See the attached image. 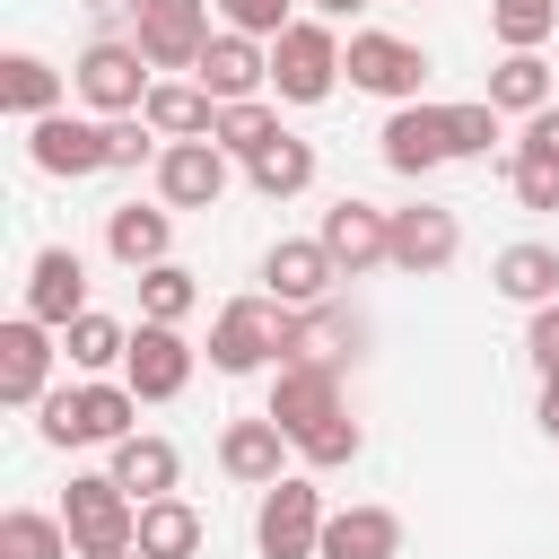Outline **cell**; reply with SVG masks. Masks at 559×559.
<instances>
[{
	"instance_id": "17",
	"label": "cell",
	"mask_w": 559,
	"mask_h": 559,
	"mask_svg": "<svg viewBox=\"0 0 559 559\" xmlns=\"http://www.w3.org/2000/svg\"><path fill=\"white\" fill-rule=\"evenodd\" d=\"M26 157L44 166V175H105L114 157H105V122H87V114H44V122H26Z\"/></svg>"
},
{
	"instance_id": "42",
	"label": "cell",
	"mask_w": 559,
	"mask_h": 559,
	"mask_svg": "<svg viewBox=\"0 0 559 559\" xmlns=\"http://www.w3.org/2000/svg\"><path fill=\"white\" fill-rule=\"evenodd\" d=\"M524 349H533L542 367H559V297H550V306H533V341H524Z\"/></svg>"
},
{
	"instance_id": "32",
	"label": "cell",
	"mask_w": 559,
	"mask_h": 559,
	"mask_svg": "<svg viewBox=\"0 0 559 559\" xmlns=\"http://www.w3.org/2000/svg\"><path fill=\"white\" fill-rule=\"evenodd\" d=\"M0 559H79V550H70V524H61V515L9 507V515H0Z\"/></svg>"
},
{
	"instance_id": "10",
	"label": "cell",
	"mask_w": 559,
	"mask_h": 559,
	"mask_svg": "<svg viewBox=\"0 0 559 559\" xmlns=\"http://www.w3.org/2000/svg\"><path fill=\"white\" fill-rule=\"evenodd\" d=\"M314 236H323V253L341 262V280H358V271L393 262V210H376V201H332Z\"/></svg>"
},
{
	"instance_id": "38",
	"label": "cell",
	"mask_w": 559,
	"mask_h": 559,
	"mask_svg": "<svg viewBox=\"0 0 559 559\" xmlns=\"http://www.w3.org/2000/svg\"><path fill=\"white\" fill-rule=\"evenodd\" d=\"M218 17L236 26V35H288V0H218Z\"/></svg>"
},
{
	"instance_id": "36",
	"label": "cell",
	"mask_w": 559,
	"mask_h": 559,
	"mask_svg": "<svg viewBox=\"0 0 559 559\" xmlns=\"http://www.w3.org/2000/svg\"><path fill=\"white\" fill-rule=\"evenodd\" d=\"M358 445H367V437H358V419H349V411H332L323 428H306V437H297V463H306V472H341V463H358Z\"/></svg>"
},
{
	"instance_id": "3",
	"label": "cell",
	"mask_w": 559,
	"mask_h": 559,
	"mask_svg": "<svg viewBox=\"0 0 559 559\" xmlns=\"http://www.w3.org/2000/svg\"><path fill=\"white\" fill-rule=\"evenodd\" d=\"M148 70H157V61H148L140 44H122V35H96V44L70 61V87H79V105H87L96 122H114V114H140V105H148V87H157Z\"/></svg>"
},
{
	"instance_id": "1",
	"label": "cell",
	"mask_w": 559,
	"mask_h": 559,
	"mask_svg": "<svg viewBox=\"0 0 559 559\" xmlns=\"http://www.w3.org/2000/svg\"><path fill=\"white\" fill-rule=\"evenodd\" d=\"M35 411H44V419H35L44 445H122L131 419H140V393L96 376V384H61V393H44Z\"/></svg>"
},
{
	"instance_id": "7",
	"label": "cell",
	"mask_w": 559,
	"mask_h": 559,
	"mask_svg": "<svg viewBox=\"0 0 559 559\" xmlns=\"http://www.w3.org/2000/svg\"><path fill=\"white\" fill-rule=\"evenodd\" d=\"M210 9L218 0H131V44L157 70H201L210 52Z\"/></svg>"
},
{
	"instance_id": "24",
	"label": "cell",
	"mask_w": 559,
	"mask_h": 559,
	"mask_svg": "<svg viewBox=\"0 0 559 559\" xmlns=\"http://www.w3.org/2000/svg\"><path fill=\"white\" fill-rule=\"evenodd\" d=\"M166 245H175V210H140V201H122V210L105 218V253H114L122 271H148V262H175Z\"/></svg>"
},
{
	"instance_id": "14",
	"label": "cell",
	"mask_w": 559,
	"mask_h": 559,
	"mask_svg": "<svg viewBox=\"0 0 559 559\" xmlns=\"http://www.w3.org/2000/svg\"><path fill=\"white\" fill-rule=\"evenodd\" d=\"M288 454H297V437L262 411V419H227L218 428V472L227 480H245V489H271V480H288Z\"/></svg>"
},
{
	"instance_id": "43",
	"label": "cell",
	"mask_w": 559,
	"mask_h": 559,
	"mask_svg": "<svg viewBox=\"0 0 559 559\" xmlns=\"http://www.w3.org/2000/svg\"><path fill=\"white\" fill-rule=\"evenodd\" d=\"M542 428L559 437V367H542Z\"/></svg>"
},
{
	"instance_id": "9",
	"label": "cell",
	"mask_w": 559,
	"mask_h": 559,
	"mask_svg": "<svg viewBox=\"0 0 559 559\" xmlns=\"http://www.w3.org/2000/svg\"><path fill=\"white\" fill-rule=\"evenodd\" d=\"M157 201L166 210H218L227 201V148L218 140H166L157 148Z\"/></svg>"
},
{
	"instance_id": "30",
	"label": "cell",
	"mask_w": 559,
	"mask_h": 559,
	"mask_svg": "<svg viewBox=\"0 0 559 559\" xmlns=\"http://www.w3.org/2000/svg\"><path fill=\"white\" fill-rule=\"evenodd\" d=\"M489 105H498V114H542V105H550V61H542V52H507V61L489 70Z\"/></svg>"
},
{
	"instance_id": "13",
	"label": "cell",
	"mask_w": 559,
	"mask_h": 559,
	"mask_svg": "<svg viewBox=\"0 0 559 559\" xmlns=\"http://www.w3.org/2000/svg\"><path fill=\"white\" fill-rule=\"evenodd\" d=\"M122 384H131L140 402H175V393L192 384V341H183V323H140V332H131V358H122Z\"/></svg>"
},
{
	"instance_id": "6",
	"label": "cell",
	"mask_w": 559,
	"mask_h": 559,
	"mask_svg": "<svg viewBox=\"0 0 559 559\" xmlns=\"http://www.w3.org/2000/svg\"><path fill=\"white\" fill-rule=\"evenodd\" d=\"M288 349V306L280 297H236V306H218V323H210V367L218 376H253V367H271Z\"/></svg>"
},
{
	"instance_id": "5",
	"label": "cell",
	"mask_w": 559,
	"mask_h": 559,
	"mask_svg": "<svg viewBox=\"0 0 559 559\" xmlns=\"http://www.w3.org/2000/svg\"><path fill=\"white\" fill-rule=\"evenodd\" d=\"M323 489L306 480V472H288V480H271L262 489V507H253V550L262 559H314L323 550Z\"/></svg>"
},
{
	"instance_id": "2",
	"label": "cell",
	"mask_w": 559,
	"mask_h": 559,
	"mask_svg": "<svg viewBox=\"0 0 559 559\" xmlns=\"http://www.w3.org/2000/svg\"><path fill=\"white\" fill-rule=\"evenodd\" d=\"M61 524H70V550L79 559H114V550L140 542V498L114 472H79L70 498H61Z\"/></svg>"
},
{
	"instance_id": "22",
	"label": "cell",
	"mask_w": 559,
	"mask_h": 559,
	"mask_svg": "<svg viewBox=\"0 0 559 559\" xmlns=\"http://www.w3.org/2000/svg\"><path fill=\"white\" fill-rule=\"evenodd\" d=\"M314 559H402V515L393 507H332Z\"/></svg>"
},
{
	"instance_id": "29",
	"label": "cell",
	"mask_w": 559,
	"mask_h": 559,
	"mask_svg": "<svg viewBox=\"0 0 559 559\" xmlns=\"http://www.w3.org/2000/svg\"><path fill=\"white\" fill-rule=\"evenodd\" d=\"M140 550H148V559H201V507L148 498V507H140Z\"/></svg>"
},
{
	"instance_id": "39",
	"label": "cell",
	"mask_w": 559,
	"mask_h": 559,
	"mask_svg": "<svg viewBox=\"0 0 559 559\" xmlns=\"http://www.w3.org/2000/svg\"><path fill=\"white\" fill-rule=\"evenodd\" d=\"M148 140H157V131H148V114H114V122H105V157H114V166H140V157H148Z\"/></svg>"
},
{
	"instance_id": "8",
	"label": "cell",
	"mask_w": 559,
	"mask_h": 559,
	"mask_svg": "<svg viewBox=\"0 0 559 559\" xmlns=\"http://www.w3.org/2000/svg\"><path fill=\"white\" fill-rule=\"evenodd\" d=\"M341 70H349V87H367V96H384V105H411V96H419V79H428V52H419L411 35L367 26V35H349V44H341Z\"/></svg>"
},
{
	"instance_id": "28",
	"label": "cell",
	"mask_w": 559,
	"mask_h": 559,
	"mask_svg": "<svg viewBox=\"0 0 559 559\" xmlns=\"http://www.w3.org/2000/svg\"><path fill=\"white\" fill-rule=\"evenodd\" d=\"M0 105H9L17 122L61 114V70H52L44 52H9V61H0Z\"/></svg>"
},
{
	"instance_id": "41",
	"label": "cell",
	"mask_w": 559,
	"mask_h": 559,
	"mask_svg": "<svg viewBox=\"0 0 559 559\" xmlns=\"http://www.w3.org/2000/svg\"><path fill=\"white\" fill-rule=\"evenodd\" d=\"M515 157H542V166H559V105L524 114V140H515Z\"/></svg>"
},
{
	"instance_id": "21",
	"label": "cell",
	"mask_w": 559,
	"mask_h": 559,
	"mask_svg": "<svg viewBox=\"0 0 559 559\" xmlns=\"http://www.w3.org/2000/svg\"><path fill=\"white\" fill-rule=\"evenodd\" d=\"M358 341H367V323L349 314V306H297L288 314V349L280 358H314V367H341V358H358Z\"/></svg>"
},
{
	"instance_id": "19",
	"label": "cell",
	"mask_w": 559,
	"mask_h": 559,
	"mask_svg": "<svg viewBox=\"0 0 559 559\" xmlns=\"http://www.w3.org/2000/svg\"><path fill=\"white\" fill-rule=\"evenodd\" d=\"M26 314L52 323V332H70V323L87 314V262H79L70 245H44V253L26 262Z\"/></svg>"
},
{
	"instance_id": "34",
	"label": "cell",
	"mask_w": 559,
	"mask_h": 559,
	"mask_svg": "<svg viewBox=\"0 0 559 559\" xmlns=\"http://www.w3.org/2000/svg\"><path fill=\"white\" fill-rule=\"evenodd\" d=\"M192 306H201V288H192L183 262H148L140 271V323H183Z\"/></svg>"
},
{
	"instance_id": "4",
	"label": "cell",
	"mask_w": 559,
	"mask_h": 559,
	"mask_svg": "<svg viewBox=\"0 0 559 559\" xmlns=\"http://www.w3.org/2000/svg\"><path fill=\"white\" fill-rule=\"evenodd\" d=\"M332 79H341L332 17H288V35H271V87H280V105H323Z\"/></svg>"
},
{
	"instance_id": "35",
	"label": "cell",
	"mask_w": 559,
	"mask_h": 559,
	"mask_svg": "<svg viewBox=\"0 0 559 559\" xmlns=\"http://www.w3.org/2000/svg\"><path fill=\"white\" fill-rule=\"evenodd\" d=\"M550 26H559V0H489V35L507 52H542Z\"/></svg>"
},
{
	"instance_id": "18",
	"label": "cell",
	"mask_w": 559,
	"mask_h": 559,
	"mask_svg": "<svg viewBox=\"0 0 559 559\" xmlns=\"http://www.w3.org/2000/svg\"><path fill=\"white\" fill-rule=\"evenodd\" d=\"M454 253H463V218L445 210V201H411V210H393V262L402 271H454Z\"/></svg>"
},
{
	"instance_id": "27",
	"label": "cell",
	"mask_w": 559,
	"mask_h": 559,
	"mask_svg": "<svg viewBox=\"0 0 559 559\" xmlns=\"http://www.w3.org/2000/svg\"><path fill=\"white\" fill-rule=\"evenodd\" d=\"M489 288L515 297V306H550L559 297V245H507L489 262Z\"/></svg>"
},
{
	"instance_id": "26",
	"label": "cell",
	"mask_w": 559,
	"mask_h": 559,
	"mask_svg": "<svg viewBox=\"0 0 559 559\" xmlns=\"http://www.w3.org/2000/svg\"><path fill=\"white\" fill-rule=\"evenodd\" d=\"M245 183H253L262 201H297V192L314 183V140H297V131H280L271 148H253V157H245Z\"/></svg>"
},
{
	"instance_id": "15",
	"label": "cell",
	"mask_w": 559,
	"mask_h": 559,
	"mask_svg": "<svg viewBox=\"0 0 559 559\" xmlns=\"http://www.w3.org/2000/svg\"><path fill=\"white\" fill-rule=\"evenodd\" d=\"M332 411H349V402H341V367L280 358V376H271V419H280L288 437H306V428H323Z\"/></svg>"
},
{
	"instance_id": "11",
	"label": "cell",
	"mask_w": 559,
	"mask_h": 559,
	"mask_svg": "<svg viewBox=\"0 0 559 559\" xmlns=\"http://www.w3.org/2000/svg\"><path fill=\"white\" fill-rule=\"evenodd\" d=\"M332 280H341V262L323 253V236H280V245L262 253V297H280L288 314H297V306H323Z\"/></svg>"
},
{
	"instance_id": "20",
	"label": "cell",
	"mask_w": 559,
	"mask_h": 559,
	"mask_svg": "<svg viewBox=\"0 0 559 559\" xmlns=\"http://www.w3.org/2000/svg\"><path fill=\"white\" fill-rule=\"evenodd\" d=\"M192 79H201L218 105H236V96H262V87H271V52H262V35H236V26H218Z\"/></svg>"
},
{
	"instance_id": "37",
	"label": "cell",
	"mask_w": 559,
	"mask_h": 559,
	"mask_svg": "<svg viewBox=\"0 0 559 559\" xmlns=\"http://www.w3.org/2000/svg\"><path fill=\"white\" fill-rule=\"evenodd\" d=\"M445 131H454V157H489V140H498V105L480 96V105H445Z\"/></svg>"
},
{
	"instance_id": "12",
	"label": "cell",
	"mask_w": 559,
	"mask_h": 559,
	"mask_svg": "<svg viewBox=\"0 0 559 559\" xmlns=\"http://www.w3.org/2000/svg\"><path fill=\"white\" fill-rule=\"evenodd\" d=\"M52 323H35V314H17V323H0V402L9 411H35L44 393H52Z\"/></svg>"
},
{
	"instance_id": "45",
	"label": "cell",
	"mask_w": 559,
	"mask_h": 559,
	"mask_svg": "<svg viewBox=\"0 0 559 559\" xmlns=\"http://www.w3.org/2000/svg\"><path fill=\"white\" fill-rule=\"evenodd\" d=\"M114 559H148V550H140V542H131V550H114Z\"/></svg>"
},
{
	"instance_id": "16",
	"label": "cell",
	"mask_w": 559,
	"mask_h": 559,
	"mask_svg": "<svg viewBox=\"0 0 559 559\" xmlns=\"http://www.w3.org/2000/svg\"><path fill=\"white\" fill-rule=\"evenodd\" d=\"M445 157H454V131H445V105H419V96H411V105H393V122H384V166L419 183V175H437Z\"/></svg>"
},
{
	"instance_id": "25",
	"label": "cell",
	"mask_w": 559,
	"mask_h": 559,
	"mask_svg": "<svg viewBox=\"0 0 559 559\" xmlns=\"http://www.w3.org/2000/svg\"><path fill=\"white\" fill-rule=\"evenodd\" d=\"M105 472H114V480H122V489L148 507V498H175V480H183V454H175L166 437H140V428H131V437L114 445V463H105Z\"/></svg>"
},
{
	"instance_id": "44",
	"label": "cell",
	"mask_w": 559,
	"mask_h": 559,
	"mask_svg": "<svg viewBox=\"0 0 559 559\" xmlns=\"http://www.w3.org/2000/svg\"><path fill=\"white\" fill-rule=\"evenodd\" d=\"M349 9H367V0H314V17H349Z\"/></svg>"
},
{
	"instance_id": "23",
	"label": "cell",
	"mask_w": 559,
	"mask_h": 559,
	"mask_svg": "<svg viewBox=\"0 0 559 559\" xmlns=\"http://www.w3.org/2000/svg\"><path fill=\"white\" fill-rule=\"evenodd\" d=\"M140 114H148V131H157V140H210V122H218V96H210L201 79H157Z\"/></svg>"
},
{
	"instance_id": "33",
	"label": "cell",
	"mask_w": 559,
	"mask_h": 559,
	"mask_svg": "<svg viewBox=\"0 0 559 559\" xmlns=\"http://www.w3.org/2000/svg\"><path fill=\"white\" fill-rule=\"evenodd\" d=\"M210 140H218L227 157H253V148H271V140H280V114H271L262 96H236V105H218Z\"/></svg>"
},
{
	"instance_id": "40",
	"label": "cell",
	"mask_w": 559,
	"mask_h": 559,
	"mask_svg": "<svg viewBox=\"0 0 559 559\" xmlns=\"http://www.w3.org/2000/svg\"><path fill=\"white\" fill-rule=\"evenodd\" d=\"M515 201H524V210H559V166L515 157Z\"/></svg>"
},
{
	"instance_id": "31",
	"label": "cell",
	"mask_w": 559,
	"mask_h": 559,
	"mask_svg": "<svg viewBox=\"0 0 559 559\" xmlns=\"http://www.w3.org/2000/svg\"><path fill=\"white\" fill-rule=\"evenodd\" d=\"M61 349H70V367H79V376H105V367H122V358H131V332H122L114 314H96V306H87V314L61 332Z\"/></svg>"
}]
</instances>
